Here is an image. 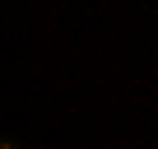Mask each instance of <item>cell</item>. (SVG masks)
<instances>
[{
	"mask_svg": "<svg viewBox=\"0 0 158 149\" xmlns=\"http://www.w3.org/2000/svg\"><path fill=\"white\" fill-rule=\"evenodd\" d=\"M0 149H23V144L19 140H0Z\"/></svg>",
	"mask_w": 158,
	"mask_h": 149,
	"instance_id": "cell-1",
	"label": "cell"
}]
</instances>
